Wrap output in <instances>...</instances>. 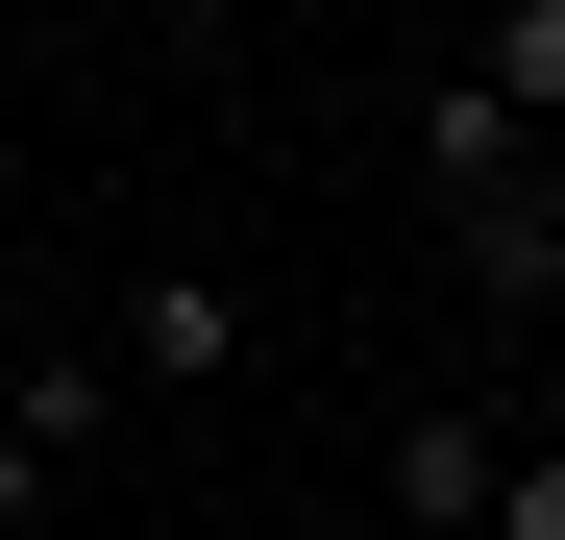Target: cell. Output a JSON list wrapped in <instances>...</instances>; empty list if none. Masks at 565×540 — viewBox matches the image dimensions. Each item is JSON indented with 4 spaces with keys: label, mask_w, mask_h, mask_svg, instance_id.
<instances>
[{
    "label": "cell",
    "mask_w": 565,
    "mask_h": 540,
    "mask_svg": "<svg viewBox=\"0 0 565 540\" xmlns=\"http://www.w3.org/2000/svg\"><path fill=\"white\" fill-rule=\"evenodd\" d=\"M246 540H394V516H369V492H296V516H246Z\"/></svg>",
    "instance_id": "6"
},
{
    "label": "cell",
    "mask_w": 565,
    "mask_h": 540,
    "mask_svg": "<svg viewBox=\"0 0 565 540\" xmlns=\"http://www.w3.org/2000/svg\"><path fill=\"white\" fill-rule=\"evenodd\" d=\"M443 270H467V320H492V344H516V320L565 344V172H516V197H467V222H443Z\"/></svg>",
    "instance_id": "1"
},
{
    "label": "cell",
    "mask_w": 565,
    "mask_h": 540,
    "mask_svg": "<svg viewBox=\"0 0 565 540\" xmlns=\"http://www.w3.org/2000/svg\"><path fill=\"white\" fill-rule=\"evenodd\" d=\"M467 74H492L516 123H565V0H492V25H467Z\"/></svg>",
    "instance_id": "4"
},
{
    "label": "cell",
    "mask_w": 565,
    "mask_h": 540,
    "mask_svg": "<svg viewBox=\"0 0 565 540\" xmlns=\"http://www.w3.org/2000/svg\"><path fill=\"white\" fill-rule=\"evenodd\" d=\"M492 540H565V442H516V467H492Z\"/></svg>",
    "instance_id": "5"
},
{
    "label": "cell",
    "mask_w": 565,
    "mask_h": 540,
    "mask_svg": "<svg viewBox=\"0 0 565 540\" xmlns=\"http://www.w3.org/2000/svg\"><path fill=\"white\" fill-rule=\"evenodd\" d=\"M74 467H99V344H25V369H0V540H25Z\"/></svg>",
    "instance_id": "2"
},
{
    "label": "cell",
    "mask_w": 565,
    "mask_h": 540,
    "mask_svg": "<svg viewBox=\"0 0 565 540\" xmlns=\"http://www.w3.org/2000/svg\"><path fill=\"white\" fill-rule=\"evenodd\" d=\"M124 369L148 393H246V295L222 270H124Z\"/></svg>",
    "instance_id": "3"
}]
</instances>
